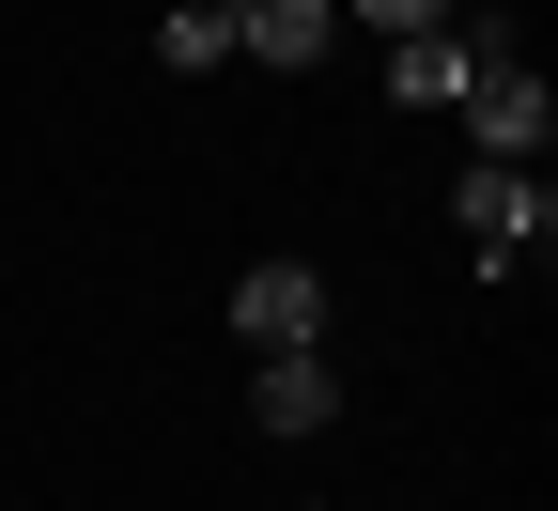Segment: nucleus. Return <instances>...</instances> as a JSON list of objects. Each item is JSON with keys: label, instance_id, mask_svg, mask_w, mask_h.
<instances>
[{"label": "nucleus", "instance_id": "f03ea898", "mask_svg": "<svg viewBox=\"0 0 558 511\" xmlns=\"http://www.w3.org/2000/svg\"><path fill=\"white\" fill-rule=\"evenodd\" d=\"M465 139H481V156H497V171H543V139H558V94L527 78L512 47H497V62H481V78H465Z\"/></svg>", "mask_w": 558, "mask_h": 511}, {"label": "nucleus", "instance_id": "0eeeda50", "mask_svg": "<svg viewBox=\"0 0 558 511\" xmlns=\"http://www.w3.org/2000/svg\"><path fill=\"white\" fill-rule=\"evenodd\" d=\"M156 62H171V78H218V62H233V16H218V0H171V16H156Z\"/></svg>", "mask_w": 558, "mask_h": 511}, {"label": "nucleus", "instance_id": "423d86ee", "mask_svg": "<svg viewBox=\"0 0 558 511\" xmlns=\"http://www.w3.org/2000/svg\"><path fill=\"white\" fill-rule=\"evenodd\" d=\"M248 418L264 434H326L341 418V356H248Z\"/></svg>", "mask_w": 558, "mask_h": 511}, {"label": "nucleus", "instance_id": "6e6552de", "mask_svg": "<svg viewBox=\"0 0 558 511\" xmlns=\"http://www.w3.org/2000/svg\"><path fill=\"white\" fill-rule=\"evenodd\" d=\"M450 16H465V0H341V32H388V47L403 32H450Z\"/></svg>", "mask_w": 558, "mask_h": 511}, {"label": "nucleus", "instance_id": "f257e3e1", "mask_svg": "<svg viewBox=\"0 0 558 511\" xmlns=\"http://www.w3.org/2000/svg\"><path fill=\"white\" fill-rule=\"evenodd\" d=\"M450 233H465V264H481V279H527V264L558 248V186H543V171H497V156H465Z\"/></svg>", "mask_w": 558, "mask_h": 511}, {"label": "nucleus", "instance_id": "20e7f679", "mask_svg": "<svg viewBox=\"0 0 558 511\" xmlns=\"http://www.w3.org/2000/svg\"><path fill=\"white\" fill-rule=\"evenodd\" d=\"M497 62V32L481 16H450V32H403L388 47V109H465V78Z\"/></svg>", "mask_w": 558, "mask_h": 511}, {"label": "nucleus", "instance_id": "39448f33", "mask_svg": "<svg viewBox=\"0 0 558 511\" xmlns=\"http://www.w3.org/2000/svg\"><path fill=\"white\" fill-rule=\"evenodd\" d=\"M218 16H233V62H279V78L341 47V0H218Z\"/></svg>", "mask_w": 558, "mask_h": 511}, {"label": "nucleus", "instance_id": "7ed1b4c3", "mask_svg": "<svg viewBox=\"0 0 558 511\" xmlns=\"http://www.w3.org/2000/svg\"><path fill=\"white\" fill-rule=\"evenodd\" d=\"M233 341L248 356H326V279L311 264H248L233 279Z\"/></svg>", "mask_w": 558, "mask_h": 511}]
</instances>
